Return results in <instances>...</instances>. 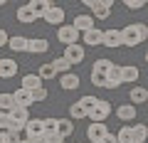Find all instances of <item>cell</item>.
<instances>
[{
    "label": "cell",
    "instance_id": "obj_34",
    "mask_svg": "<svg viewBox=\"0 0 148 143\" xmlns=\"http://www.w3.org/2000/svg\"><path fill=\"white\" fill-rule=\"evenodd\" d=\"M45 99H47V89H45V86H40V89L32 91V101H45Z\"/></svg>",
    "mask_w": 148,
    "mask_h": 143
},
{
    "label": "cell",
    "instance_id": "obj_37",
    "mask_svg": "<svg viewBox=\"0 0 148 143\" xmlns=\"http://www.w3.org/2000/svg\"><path fill=\"white\" fill-rule=\"evenodd\" d=\"M0 143H15L12 133H10V131H0Z\"/></svg>",
    "mask_w": 148,
    "mask_h": 143
},
{
    "label": "cell",
    "instance_id": "obj_6",
    "mask_svg": "<svg viewBox=\"0 0 148 143\" xmlns=\"http://www.w3.org/2000/svg\"><path fill=\"white\" fill-rule=\"evenodd\" d=\"M57 40L64 44V47H69V44H77V42H79V32L74 30L72 25H62L57 30Z\"/></svg>",
    "mask_w": 148,
    "mask_h": 143
},
{
    "label": "cell",
    "instance_id": "obj_29",
    "mask_svg": "<svg viewBox=\"0 0 148 143\" xmlns=\"http://www.w3.org/2000/svg\"><path fill=\"white\" fill-rule=\"evenodd\" d=\"M116 143H133V138H131V126H121V128H119Z\"/></svg>",
    "mask_w": 148,
    "mask_h": 143
},
{
    "label": "cell",
    "instance_id": "obj_19",
    "mask_svg": "<svg viewBox=\"0 0 148 143\" xmlns=\"http://www.w3.org/2000/svg\"><path fill=\"white\" fill-rule=\"evenodd\" d=\"M59 86L67 91H74V89H79V77L74 74V72H69V74H62L59 77Z\"/></svg>",
    "mask_w": 148,
    "mask_h": 143
},
{
    "label": "cell",
    "instance_id": "obj_24",
    "mask_svg": "<svg viewBox=\"0 0 148 143\" xmlns=\"http://www.w3.org/2000/svg\"><path fill=\"white\" fill-rule=\"evenodd\" d=\"M148 91L143 86H131V104H146Z\"/></svg>",
    "mask_w": 148,
    "mask_h": 143
},
{
    "label": "cell",
    "instance_id": "obj_40",
    "mask_svg": "<svg viewBox=\"0 0 148 143\" xmlns=\"http://www.w3.org/2000/svg\"><path fill=\"white\" fill-rule=\"evenodd\" d=\"M22 143H35V141H30V138H27V141H22Z\"/></svg>",
    "mask_w": 148,
    "mask_h": 143
},
{
    "label": "cell",
    "instance_id": "obj_32",
    "mask_svg": "<svg viewBox=\"0 0 148 143\" xmlns=\"http://www.w3.org/2000/svg\"><path fill=\"white\" fill-rule=\"evenodd\" d=\"M96 104V96H91V94H86V96H82L79 99V106L86 111V116H89V111H91V106Z\"/></svg>",
    "mask_w": 148,
    "mask_h": 143
},
{
    "label": "cell",
    "instance_id": "obj_33",
    "mask_svg": "<svg viewBox=\"0 0 148 143\" xmlns=\"http://www.w3.org/2000/svg\"><path fill=\"white\" fill-rule=\"evenodd\" d=\"M91 84L106 89V74H96V72H91Z\"/></svg>",
    "mask_w": 148,
    "mask_h": 143
},
{
    "label": "cell",
    "instance_id": "obj_11",
    "mask_svg": "<svg viewBox=\"0 0 148 143\" xmlns=\"http://www.w3.org/2000/svg\"><path fill=\"white\" fill-rule=\"evenodd\" d=\"M101 32L99 27H91V30L82 32V40H84V47H101Z\"/></svg>",
    "mask_w": 148,
    "mask_h": 143
},
{
    "label": "cell",
    "instance_id": "obj_35",
    "mask_svg": "<svg viewBox=\"0 0 148 143\" xmlns=\"http://www.w3.org/2000/svg\"><path fill=\"white\" fill-rule=\"evenodd\" d=\"M123 5H126L128 10H141V8L146 5V0H126V3H123Z\"/></svg>",
    "mask_w": 148,
    "mask_h": 143
},
{
    "label": "cell",
    "instance_id": "obj_9",
    "mask_svg": "<svg viewBox=\"0 0 148 143\" xmlns=\"http://www.w3.org/2000/svg\"><path fill=\"white\" fill-rule=\"evenodd\" d=\"M106 133H111L106 123H91V126L86 128V138H89V143H101Z\"/></svg>",
    "mask_w": 148,
    "mask_h": 143
},
{
    "label": "cell",
    "instance_id": "obj_27",
    "mask_svg": "<svg viewBox=\"0 0 148 143\" xmlns=\"http://www.w3.org/2000/svg\"><path fill=\"white\" fill-rule=\"evenodd\" d=\"M15 109V101H12V94H0V111L10 114Z\"/></svg>",
    "mask_w": 148,
    "mask_h": 143
},
{
    "label": "cell",
    "instance_id": "obj_22",
    "mask_svg": "<svg viewBox=\"0 0 148 143\" xmlns=\"http://www.w3.org/2000/svg\"><path fill=\"white\" fill-rule=\"evenodd\" d=\"M8 47H10L12 52H25V49H27V37H22V35H12V37L8 40Z\"/></svg>",
    "mask_w": 148,
    "mask_h": 143
},
{
    "label": "cell",
    "instance_id": "obj_16",
    "mask_svg": "<svg viewBox=\"0 0 148 143\" xmlns=\"http://www.w3.org/2000/svg\"><path fill=\"white\" fill-rule=\"evenodd\" d=\"M12 101H15V106H22V109H27V106H32V94L27 89H15L12 91Z\"/></svg>",
    "mask_w": 148,
    "mask_h": 143
},
{
    "label": "cell",
    "instance_id": "obj_15",
    "mask_svg": "<svg viewBox=\"0 0 148 143\" xmlns=\"http://www.w3.org/2000/svg\"><path fill=\"white\" fill-rule=\"evenodd\" d=\"M72 27L82 35V32L91 30V27H96V25H94V17H91V15H77V17L72 20Z\"/></svg>",
    "mask_w": 148,
    "mask_h": 143
},
{
    "label": "cell",
    "instance_id": "obj_18",
    "mask_svg": "<svg viewBox=\"0 0 148 143\" xmlns=\"http://www.w3.org/2000/svg\"><path fill=\"white\" fill-rule=\"evenodd\" d=\"M54 133H57V136L62 138V141H64V138H69V136L74 133L72 118H57V131H54Z\"/></svg>",
    "mask_w": 148,
    "mask_h": 143
},
{
    "label": "cell",
    "instance_id": "obj_14",
    "mask_svg": "<svg viewBox=\"0 0 148 143\" xmlns=\"http://www.w3.org/2000/svg\"><path fill=\"white\" fill-rule=\"evenodd\" d=\"M17 74V62L15 59H0V79H12Z\"/></svg>",
    "mask_w": 148,
    "mask_h": 143
},
{
    "label": "cell",
    "instance_id": "obj_20",
    "mask_svg": "<svg viewBox=\"0 0 148 143\" xmlns=\"http://www.w3.org/2000/svg\"><path fill=\"white\" fill-rule=\"evenodd\" d=\"M116 116L121 118V121H133V118H136V106L133 104H121L116 109Z\"/></svg>",
    "mask_w": 148,
    "mask_h": 143
},
{
    "label": "cell",
    "instance_id": "obj_2",
    "mask_svg": "<svg viewBox=\"0 0 148 143\" xmlns=\"http://www.w3.org/2000/svg\"><path fill=\"white\" fill-rule=\"evenodd\" d=\"M84 5L91 8V17H96V20H106V17L111 15L114 3H111V0H86Z\"/></svg>",
    "mask_w": 148,
    "mask_h": 143
},
{
    "label": "cell",
    "instance_id": "obj_8",
    "mask_svg": "<svg viewBox=\"0 0 148 143\" xmlns=\"http://www.w3.org/2000/svg\"><path fill=\"white\" fill-rule=\"evenodd\" d=\"M101 47H121V30L109 27L101 32Z\"/></svg>",
    "mask_w": 148,
    "mask_h": 143
},
{
    "label": "cell",
    "instance_id": "obj_36",
    "mask_svg": "<svg viewBox=\"0 0 148 143\" xmlns=\"http://www.w3.org/2000/svg\"><path fill=\"white\" fill-rule=\"evenodd\" d=\"M10 128V118H8V114L0 111V131H8Z\"/></svg>",
    "mask_w": 148,
    "mask_h": 143
},
{
    "label": "cell",
    "instance_id": "obj_17",
    "mask_svg": "<svg viewBox=\"0 0 148 143\" xmlns=\"http://www.w3.org/2000/svg\"><path fill=\"white\" fill-rule=\"evenodd\" d=\"M138 77H141L138 67H133V64L121 67V84H133V81H138Z\"/></svg>",
    "mask_w": 148,
    "mask_h": 143
},
{
    "label": "cell",
    "instance_id": "obj_25",
    "mask_svg": "<svg viewBox=\"0 0 148 143\" xmlns=\"http://www.w3.org/2000/svg\"><path fill=\"white\" fill-rule=\"evenodd\" d=\"M37 77L40 79H54L57 77V72H54V67H52V62H47V64H40V69H37Z\"/></svg>",
    "mask_w": 148,
    "mask_h": 143
},
{
    "label": "cell",
    "instance_id": "obj_23",
    "mask_svg": "<svg viewBox=\"0 0 148 143\" xmlns=\"http://www.w3.org/2000/svg\"><path fill=\"white\" fill-rule=\"evenodd\" d=\"M146 136H148V128L143 126V123L131 126V138H133V143H143V141H146Z\"/></svg>",
    "mask_w": 148,
    "mask_h": 143
},
{
    "label": "cell",
    "instance_id": "obj_26",
    "mask_svg": "<svg viewBox=\"0 0 148 143\" xmlns=\"http://www.w3.org/2000/svg\"><path fill=\"white\" fill-rule=\"evenodd\" d=\"M52 67H54V72H57V74H69V72H72V64H69L64 57L52 59Z\"/></svg>",
    "mask_w": 148,
    "mask_h": 143
},
{
    "label": "cell",
    "instance_id": "obj_5",
    "mask_svg": "<svg viewBox=\"0 0 148 143\" xmlns=\"http://www.w3.org/2000/svg\"><path fill=\"white\" fill-rule=\"evenodd\" d=\"M25 131H27V138L35 143H42V136H45V128H42V118H30L25 123Z\"/></svg>",
    "mask_w": 148,
    "mask_h": 143
},
{
    "label": "cell",
    "instance_id": "obj_4",
    "mask_svg": "<svg viewBox=\"0 0 148 143\" xmlns=\"http://www.w3.org/2000/svg\"><path fill=\"white\" fill-rule=\"evenodd\" d=\"M111 114V104L104 99H96V104L91 106V111H89V118L91 123H104V118Z\"/></svg>",
    "mask_w": 148,
    "mask_h": 143
},
{
    "label": "cell",
    "instance_id": "obj_3",
    "mask_svg": "<svg viewBox=\"0 0 148 143\" xmlns=\"http://www.w3.org/2000/svg\"><path fill=\"white\" fill-rule=\"evenodd\" d=\"M64 17H67V12H64V8H59V5H49L47 10L42 12V20L47 22V25H54V27H62L64 25Z\"/></svg>",
    "mask_w": 148,
    "mask_h": 143
},
{
    "label": "cell",
    "instance_id": "obj_21",
    "mask_svg": "<svg viewBox=\"0 0 148 143\" xmlns=\"http://www.w3.org/2000/svg\"><path fill=\"white\" fill-rule=\"evenodd\" d=\"M40 86H42V79H40L37 74H25V77H22V89H27L30 94L35 89H40Z\"/></svg>",
    "mask_w": 148,
    "mask_h": 143
},
{
    "label": "cell",
    "instance_id": "obj_39",
    "mask_svg": "<svg viewBox=\"0 0 148 143\" xmlns=\"http://www.w3.org/2000/svg\"><path fill=\"white\" fill-rule=\"evenodd\" d=\"M101 143H116V136H114V133H106V136H104V141H101Z\"/></svg>",
    "mask_w": 148,
    "mask_h": 143
},
{
    "label": "cell",
    "instance_id": "obj_38",
    "mask_svg": "<svg viewBox=\"0 0 148 143\" xmlns=\"http://www.w3.org/2000/svg\"><path fill=\"white\" fill-rule=\"evenodd\" d=\"M8 40H10V35L0 27V47H8Z\"/></svg>",
    "mask_w": 148,
    "mask_h": 143
},
{
    "label": "cell",
    "instance_id": "obj_31",
    "mask_svg": "<svg viewBox=\"0 0 148 143\" xmlns=\"http://www.w3.org/2000/svg\"><path fill=\"white\" fill-rule=\"evenodd\" d=\"M69 114H72V121H79V118H86V111H84V109L79 106V101L69 106Z\"/></svg>",
    "mask_w": 148,
    "mask_h": 143
},
{
    "label": "cell",
    "instance_id": "obj_12",
    "mask_svg": "<svg viewBox=\"0 0 148 143\" xmlns=\"http://www.w3.org/2000/svg\"><path fill=\"white\" fill-rule=\"evenodd\" d=\"M49 49V42L45 37H32V40H27V49L25 52H30V54H45Z\"/></svg>",
    "mask_w": 148,
    "mask_h": 143
},
{
    "label": "cell",
    "instance_id": "obj_13",
    "mask_svg": "<svg viewBox=\"0 0 148 143\" xmlns=\"http://www.w3.org/2000/svg\"><path fill=\"white\" fill-rule=\"evenodd\" d=\"M116 86H121V64H111V69L106 72V89Z\"/></svg>",
    "mask_w": 148,
    "mask_h": 143
},
{
    "label": "cell",
    "instance_id": "obj_41",
    "mask_svg": "<svg viewBox=\"0 0 148 143\" xmlns=\"http://www.w3.org/2000/svg\"><path fill=\"white\" fill-rule=\"evenodd\" d=\"M3 5H5V0H0V8H3Z\"/></svg>",
    "mask_w": 148,
    "mask_h": 143
},
{
    "label": "cell",
    "instance_id": "obj_7",
    "mask_svg": "<svg viewBox=\"0 0 148 143\" xmlns=\"http://www.w3.org/2000/svg\"><path fill=\"white\" fill-rule=\"evenodd\" d=\"M64 59H67L69 64H79V62H84V57H86V52H84V47L82 44H69V47H64V54H62Z\"/></svg>",
    "mask_w": 148,
    "mask_h": 143
},
{
    "label": "cell",
    "instance_id": "obj_30",
    "mask_svg": "<svg viewBox=\"0 0 148 143\" xmlns=\"http://www.w3.org/2000/svg\"><path fill=\"white\" fill-rule=\"evenodd\" d=\"M27 5H30V8H32V10H35V12H37V15L42 17V12H45V10H47V8H49V5H52V3H49V0H32V3H27Z\"/></svg>",
    "mask_w": 148,
    "mask_h": 143
},
{
    "label": "cell",
    "instance_id": "obj_1",
    "mask_svg": "<svg viewBox=\"0 0 148 143\" xmlns=\"http://www.w3.org/2000/svg\"><path fill=\"white\" fill-rule=\"evenodd\" d=\"M148 37V27L143 22H131L121 30V47H136V44L146 42Z\"/></svg>",
    "mask_w": 148,
    "mask_h": 143
},
{
    "label": "cell",
    "instance_id": "obj_10",
    "mask_svg": "<svg viewBox=\"0 0 148 143\" xmlns=\"http://www.w3.org/2000/svg\"><path fill=\"white\" fill-rule=\"evenodd\" d=\"M15 17H17V22H22V25H32V22L40 20V15H37L30 5H20L15 10Z\"/></svg>",
    "mask_w": 148,
    "mask_h": 143
},
{
    "label": "cell",
    "instance_id": "obj_28",
    "mask_svg": "<svg viewBox=\"0 0 148 143\" xmlns=\"http://www.w3.org/2000/svg\"><path fill=\"white\" fill-rule=\"evenodd\" d=\"M111 59H96L94 64H91V72H96V74H106V72H109L111 69Z\"/></svg>",
    "mask_w": 148,
    "mask_h": 143
}]
</instances>
